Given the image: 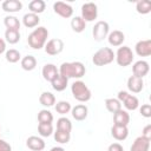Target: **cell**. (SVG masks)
I'll return each mask as SVG.
<instances>
[{"label":"cell","mask_w":151,"mask_h":151,"mask_svg":"<svg viewBox=\"0 0 151 151\" xmlns=\"http://www.w3.org/2000/svg\"><path fill=\"white\" fill-rule=\"evenodd\" d=\"M110 33V26L106 21H97L93 26V29H92V34H93V38L94 40L97 41H101L104 40L105 38H107Z\"/></svg>","instance_id":"52a82bcc"},{"label":"cell","mask_w":151,"mask_h":151,"mask_svg":"<svg viewBox=\"0 0 151 151\" xmlns=\"http://www.w3.org/2000/svg\"><path fill=\"white\" fill-rule=\"evenodd\" d=\"M111 134L116 140H125L129 136V129L123 125H113L111 127Z\"/></svg>","instance_id":"d6986e66"},{"label":"cell","mask_w":151,"mask_h":151,"mask_svg":"<svg viewBox=\"0 0 151 151\" xmlns=\"http://www.w3.org/2000/svg\"><path fill=\"white\" fill-rule=\"evenodd\" d=\"M133 58H134L133 52L129 46H122L114 53V59H116L117 64L122 67H126V66L131 65L133 61Z\"/></svg>","instance_id":"5b68a950"},{"label":"cell","mask_w":151,"mask_h":151,"mask_svg":"<svg viewBox=\"0 0 151 151\" xmlns=\"http://www.w3.org/2000/svg\"><path fill=\"white\" fill-rule=\"evenodd\" d=\"M26 145L32 151H41L45 149V142L38 136H31L26 140Z\"/></svg>","instance_id":"2e32d148"},{"label":"cell","mask_w":151,"mask_h":151,"mask_svg":"<svg viewBox=\"0 0 151 151\" xmlns=\"http://www.w3.org/2000/svg\"><path fill=\"white\" fill-rule=\"evenodd\" d=\"M57 130L59 131H64V132H70L72 130V123L68 118L66 117H61L57 120Z\"/></svg>","instance_id":"f546056e"},{"label":"cell","mask_w":151,"mask_h":151,"mask_svg":"<svg viewBox=\"0 0 151 151\" xmlns=\"http://www.w3.org/2000/svg\"><path fill=\"white\" fill-rule=\"evenodd\" d=\"M150 140L143 136H139L134 139V142L132 143L130 151H149L150 149Z\"/></svg>","instance_id":"5bb4252c"},{"label":"cell","mask_w":151,"mask_h":151,"mask_svg":"<svg viewBox=\"0 0 151 151\" xmlns=\"http://www.w3.org/2000/svg\"><path fill=\"white\" fill-rule=\"evenodd\" d=\"M39 101H40V104H41L42 106H45V107H51V106H53V105L55 104V97H54L53 93L45 91V92H42V93L40 94Z\"/></svg>","instance_id":"cb8c5ba5"},{"label":"cell","mask_w":151,"mask_h":151,"mask_svg":"<svg viewBox=\"0 0 151 151\" xmlns=\"http://www.w3.org/2000/svg\"><path fill=\"white\" fill-rule=\"evenodd\" d=\"M136 11L139 14H147L151 12V2L149 0H139L136 4Z\"/></svg>","instance_id":"1f68e13d"},{"label":"cell","mask_w":151,"mask_h":151,"mask_svg":"<svg viewBox=\"0 0 151 151\" xmlns=\"http://www.w3.org/2000/svg\"><path fill=\"white\" fill-rule=\"evenodd\" d=\"M127 88L130 92L132 93H139L142 92L143 87H144V81H143V78H139V77H136V76H131L129 79H127Z\"/></svg>","instance_id":"4fadbf2b"},{"label":"cell","mask_w":151,"mask_h":151,"mask_svg":"<svg viewBox=\"0 0 151 151\" xmlns=\"http://www.w3.org/2000/svg\"><path fill=\"white\" fill-rule=\"evenodd\" d=\"M51 84H52L53 90H55L57 92H61V91H64V90L67 87L68 79L65 78V77H63V76H60V74H58V76L51 81Z\"/></svg>","instance_id":"603a6c76"},{"label":"cell","mask_w":151,"mask_h":151,"mask_svg":"<svg viewBox=\"0 0 151 151\" xmlns=\"http://www.w3.org/2000/svg\"><path fill=\"white\" fill-rule=\"evenodd\" d=\"M134 51L139 57H149L151 54V40H139L134 46Z\"/></svg>","instance_id":"8fae6325"},{"label":"cell","mask_w":151,"mask_h":151,"mask_svg":"<svg viewBox=\"0 0 151 151\" xmlns=\"http://www.w3.org/2000/svg\"><path fill=\"white\" fill-rule=\"evenodd\" d=\"M47 38H48L47 28L44 26H38L29 33V35L27 38V42H28L29 47H32L33 50H40V48L45 47Z\"/></svg>","instance_id":"7a4b0ae2"},{"label":"cell","mask_w":151,"mask_h":151,"mask_svg":"<svg viewBox=\"0 0 151 151\" xmlns=\"http://www.w3.org/2000/svg\"><path fill=\"white\" fill-rule=\"evenodd\" d=\"M38 132L41 137H50L53 133V125L52 124H38Z\"/></svg>","instance_id":"836d02e7"},{"label":"cell","mask_w":151,"mask_h":151,"mask_svg":"<svg viewBox=\"0 0 151 151\" xmlns=\"http://www.w3.org/2000/svg\"><path fill=\"white\" fill-rule=\"evenodd\" d=\"M114 60V52L110 47H103L92 55V63L96 66H105Z\"/></svg>","instance_id":"277c9868"},{"label":"cell","mask_w":151,"mask_h":151,"mask_svg":"<svg viewBox=\"0 0 151 151\" xmlns=\"http://www.w3.org/2000/svg\"><path fill=\"white\" fill-rule=\"evenodd\" d=\"M59 74L70 79V78H81L85 76L86 68L83 63L80 61H72V63H63L59 67Z\"/></svg>","instance_id":"6da1fadb"},{"label":"cell","mask_w":151,"mask_h":151,"mask_svg":"<svg viewBox=\"0 0 151 151\" xmlns=\"http://www.w3.org/2000/svg\"><path fill=\"white\" fill-rule=\"evenodd\" d=\"M130 123V114L125 110H119L113 113V125H123L127 126Z\"/></svg>","instance_id":"ffe728a7"},{"label":"cell","mask_w":151,"mask_h":151,"mask_svg":"<svg viewBox=\"0 0 151 151\" xmlns=\"http://www.w3.org/2000/svg\"><path fill=\"white\" fill-rule=\"evenodd\" d=\"M38 122L42 124H52L53 122V114L48 110H40L38 113Z\"/></svg>","instance_id":"d6a6232c"},{"label":"cell","mask_w":151,"mask_h":151,"mask_svg":"<svg viewBox=\"0 0 151 151\" xmlns=\"http://www.w3.org/2000/svg\"><path fill=\"white\" fill-rule=\"evenodd\" d=\"M1 7L7 13H15L22 8V4L19 0H6L2 2Z\"/></svg>","instance_id":"44dd1931"},{"label":"cell","mask_w":151,"mask_h":151,"mask_svg":"<svg viewBox=\"0 0 151 151\" xmlns=\"http://www.w3.org/2000/svg\"><path fill=\"white\" fill-rule=\"evenodd\" d=\"M0 151H12V146L4 139H0Z\"/></svg>","instance_id":"ab89813d"},{"label":"cell","mask_w":151,"mask_h":151,"mask_svg":"<svg viewBox=\"0 0 151 151\" xmlns=\"http://www.w3.org/2000/svg\"><path fill=\"white\" fill-rule=\"evenodd\" d=\"M6 51V41L0 38V54H2Z\"/></svg>","instance_id":"b9f144b4"},{"label":"cell","mask_w":151,"mask_h":151,"mask_svg":"<svg viewBox=\"0 0 151 151\" xmlns=\"http://www.w3.org/2000/svg\"><path fill=\"white\" fill-rule=\"evenodd\" d=\"M71 92L74 97V99H77L80 103H86L91 99V90L86 86V84L81 80H76L72 85H71Z\"/></svg>","instance_id":"3957f363"},{"label":"cell","mask_w":151,"mask_h":151,"mask_svg":"<svg viewBox=\"0 0 151 151\" xmlns=\"http://www.w3.org/2000/svg\"><path fill=\"white\" fill-rule=\"evenodd\" d=\"M139 112H140V114H142L143 117L150 118V117H151V105H150V104H144V105H142L140 109H139Z\"/></svg>","instance_id":"74e56055"},{"label":"cell","mask_w":151,"mask_h":151,"mask_svg":"<svg viewBox=\"0 0 151 151\" xmlns=\"http://www.w3.org/2000/svg\"><path fill=\"white\" fill-rule=\"evenodd\" d=\"M71 109H72L71 104L68 101H66V100H60V101H58L55 104V111L59 114H66V113H68L71 111Z\"/></svg>","instance_id":"e575fe53"},{"label":"cell","mask_w":151,"mask_h":151,"mask_svg":"<svg viewBox=\"0 0 151 151\" xmlns=\"http://www.w3.org/2000/svg\"><path fill=\"white\" fill-rule=\"evenodd\" d=\"M71 27L76 33H81L86 28V22L81 17H74L71 20Z\"/></svg>","instance_id":"f1b7e54d"},{"label":"cell","mask_w":151,"mask_h":151,"mask_svg":"<svg viewBox=\"0 0 151 151\" xmlns=\"http://www.w3.org/2000/svg\"><path fill=\"white\" fill-rule=\"evenodd\" d=\"M50 151H65V149L61 147V146H54V147H52Z\"/></svg>","instance_id":"7bdbcfd3"},{"label":"cell","mask_w":151,"mask_h":151,"mask_svg":"<svg viewBox=\"0 0 151 151\" xmlns=\"http://www.w3.org/2000/svg\"><path fill=\"white\" fill-rule=\"evenodd\" d=\"M71 113H72V117L78 120V122H81V120H85L87 118V113H88V109L86 105L84 104H79V105H76L74 107L71 109Z\"/></svg>","instance_id":"ac0fdd59"},{"label":"cell","mask_w":151,"mask_h":151,"mask_svg":"<svg viewBox=\"0 0 151 151\" xmlns=\"http://www.w3.org/2000/svg\"><path fill=\"white\" fill-rule=\"evenodd\" d=\"M54 139H55V142H58L60 144H67L70 142V139H71V133L57 130L54 132Z\"/></svg>","instance_id":"d590c367"},{"label":"cell","mask_w":151,"mask_h":151,"mask_svg":"<svg viewBox=\"0 0 151 151\" xmlns=\"http://www.w3.org/2000/svg\"><path fill=\"white\" fill-rule=\"evenodd\" d=\"M149 70H150V66H149L147 61H145V60H138L132 66L133 76L139 77V78H144L149 73Z\"/></svg>","instance_id":"7c38bea8"},{"label":"cell","mask_w":151,"mask_h":151,"mask_svg":"<svg viewBox=\"0 0 151 151\" xmlns=\"http://www.w3.org/2000/svg\"><path fill=\"white\" fill-rule=\"evenodd\" d=\"M4 24H5V26H6L7 29H17V31L20 29V21L14 15H7V17H5Z\"/></svg>","instance_id":"4316f807"},{"label":"cell","mask_w":151,"mask_h":151,"mask_svg":"<svg viewBox=\"0 0 151 151\" xmlns=\"http://www.w3.org/2000/svg\"><path fill=\"white\" fill-rule=\"evenodd\" d=\"M21 67L25 71H32L37 66V59L33 55H26L21 59Z\"/></svg>","instance_id":"83f0119b"},{"label":"cell","mask_w":151,"mask_h":151,"mask_svg":"<svg viewBox=\"0 0 151 151\" xmlns=\"http://www.w3.org/2000/svg\"><path fill=\"white\" fill-rule=\"evenodd\" d=\"M45 7H46V4L44 0H32L29 4H28V9L31 11V13H34V14H40L45 11Z\"/></svg>","instance_id":"d4e9b609"},{"label":"cell","mask_w":151,"mask_h":151,"mask_svg":"<svg viewBox=\"0 0 151 151\" xmlns=\"http://www.w3.org/2000/svg\"><path fill=\"white\" fill-rule=\"evenodd\" d=\"M40 22V18L39 15L34 14V13H26L24 17H22V24L25 27L27 28H33V27H37Z\"/></svg>","instance_id":"7402d4cb"},{"label":"cell","mask_w":151,"mask_h":151,"mask_svg":"<svg viewBox=\"0 0 151 151\" xmlns=\"http://www.w3.org/2000/svg\"><path fill=\"white\" fill-rule=\"evenodd\" d=\"M107 151H124V149L119 143H112L109 145Z\"/></svg>","instance_id":"f35d334b"},{"label":"cell","mask_w":151,"mask_h":151,"mask_svg":"<svg viewBox=\"0 0 151 151\" xmlns=\"http://www.w3.org/2000/svg\"><path fill=\"white\" fill-rule=\"evenodd\" d=\"M98 15V7L94 2H85L81 6V18L84 19L85 22L93 21L97 19Z\"/></svg>","instance_id":"ba28073f"},{"label":"cell","mask_w":151,"mask_h":151,"mask_svg":"<svg viewBox=\"0 0 151 151\" xmlns=\"http://www.w3.org/2000/svg\"><path fill=\"white\" fill-rule=\"evenodd\" d=\"M63 50H64V41L59 38L51 39L45 45V52L48 55H57V54L61 53Z\"/></svg>","instance_id":"9c48e42d"},{"label":"cell","mask_w":151,"mask_h":151,"mask_svg":"<svg viewBox=\"0 0 151 151\" xmlns=\"http://www.w3.org/2000/svg\"><path fill=\"white\" fill-rule=\"evenodd\" d=\"M107 40H109V44L111 46H114V47H118V46H122L124 40H125V34L119 31V29H114L112 32L109 33L107 35Z\"/></svg>","instance_id":"9a60e30c"},{"label":"cell","mask_w":151,"mask_h":151,"mask_svg":"<svg viewBox=\"0 0 151 151\" xmlns=\"http://www.w3.org/2000/svg\"><path fill=\"white\" fill-rule=\"evenodd\" d=\"M41 74H42V77H44V79L46 81L51 83L59 74V71H58L55 65H53V64H45L42 70H41Z\"/></svg>","instance_id":"e0dca14e"},{"label":"cell","mask_w":151,"mask_h":151,"mask_svg":"<svg viewBox=\"0 0 151 151\" xmlns=\"http://www.w3.org/2000/svg\"><path fill=\"white\" fill-rule=\"evenodd\" d=\"M5 39L8 44H17L20 40V32L17 29H6L5 32Z\"/></svg>","instance_id":"4dcf8cb0"},{"label":"cell","mask_w":151,"mask_h":151,"mask_svg":"<svg viewBox=\"0 0 151 151\" xmlns=\"http://www.w3.org/2000/svg\"><path fill=\"white\" fill-rule=\"evenodd\" d=\"M5 57H6V60H7L8 63H12V64L18 63V61L21 59L20 52H19V51H17V50H14V48H11V50L6 51Z\"/></svg>","instance_id":"8d00e7d4"},{"label":"cell","mask_w":151,"mask_h":151,"mask_svg":"<svg viewBox=\"0 0 151 151\" xmlns=\"http://www.w3.org/2000/svg\"><path fill=\"white\" fill-rule=\"evenodd\" d=\"M120 103H123V105L125 106L126 110L129 111H134L138 109L139 106V100L136 96L130 94L126 91H119L118 92V98H117Z\"/></svg>","instance_id":"8992f818"},{"label":"cell","mask_w":151,"mask_h":151,"mask_svg":"<svg viewBox=\"0 0 151 151\" xmlns=\"http://www.w3.org/2000/svg\"><path fill=\"white\" fill-rule=\"evenodd\" d=\"M53 11L54 13H57L58 15H60L61 18H71L73 14V8L71 5L63 2V1H57L53 4Z\"/></svg>","instance_id":"30bf717a"},{"label":"cell","mask_w":151,"mask_h":151,"mask_svg":"<svg viewBox=\"0 0 151 151\" xmlns=\"http://www.w3.org/2000/svg\"><path fill=\"white\" fill-rule=\"evenodd\" d=\"M142 136L145 137V138H147V139H151V124H147V125L143 129Z\"/></svg>","instance_id":"60d3db41"},{"label":"cell","mask_w":151,"mask_h":151,"mask_svg":"<svg viewBox=\"0 0 151 151\" xmlns=\"http://www.w3.org/2000/svg\"><path fill=\"white\" fill-rule=\"evenodd\" d=\"M105 106L109 112L116 113L117 111L122 110V103L117 98H107L105 99Z\"/></svg>","instance_id":"484cf974"}]
</instances>
